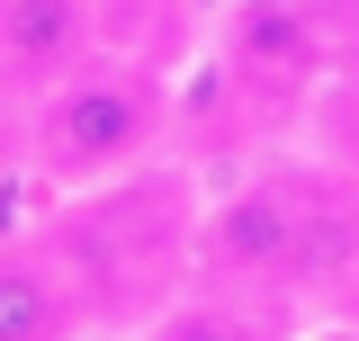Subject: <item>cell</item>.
Instances as JSON below:
<instances>
[{"label": "cell", "instance_id": "cell-6", "mask_svg": "<svg viewBox=\"0 0 359 341\" xmlns=\"http://www.w3.org/2000/svg\"><path fill=\"white\" fill-rule=\"evenodd\" d=\"M135 341H287V305L269 297H243V288H207L189 279Z\"/></svg>", "mask_w": 359, "mask_h": 341}, {"label": "cell", "instance_id": "cell-3", "mask_svg": "<svg viewBox=\"0 0 359 341\" xmlns=\"http://www.w3.org/2000/svg\"><path fill=\"white\" fill-rule=\"evenodd\" d=\"M341 72L332 9L323 0H224L216 9V81L243 99V117H306Z\"/></svg>", "mask_w": 359, "mask_h": 341}, {"label": "cell", "instance_id": "cell-5", "mask_svg": "<svg viewBox=\"0 0 359 341\" xmlns=\"http://www.w3.org/2000/svg\"><path fill=\"white\" fill-rule=\"evenodd\" d=\"M90 333L99 323H90L63 252L45 243V225L0 234V341H90Z\"/></svg>", "mask_w": 359, "mask_h": 341}, {"label": "cell", "instance_id": "cell-8", "mask_svg": "<svg viewBox=\"0 0 359 341\" xmlns=\"http://www.w3.org/2000/svg\"><path fill=\"white\" fill-rule=\"evenodd\" d=\"M351 117H359V90H351ZM341 162L359 170V126H351V144H341Z\"/></svg>", "mask_w": 359, "mask_h": 341}, {"label": "cell", "instance_id": "cell-7", "mask_svg": "<svg viewBox=\"0 0 359 341\" xmlns=\"http://www.w3.org/2000/svg\"><path fill=\"white\" fill-rule=\"evenodd\" d=\"M18 144H27V99L0 81V170H18Z\"/></svg>", "mask_w": 359, "mask_h": 341}, {"label": "cell", "instance_id": "cell-9", "mask_svg": "<svg viewBox=\"0 0 359 341\" xmlns=\"http://www.w3.org/2000/svg\"><path fill=\"white\" fill-rule=\"evenodd\" d=\"M314 341H359V333H314Z\"/></svg>", "mask_w": 359, "mask_h": 341}, {"label": "cell", "instance_id": "cell-2", "mask_svg": "<svg viewBox=\"0 0 359 341\" xmlns=\"http://www.w3.org/2000/svg\"><path fill=\"white\" fill-rule=\"evenodd\" d=\"M171 81L153 54H90L81 72L27 99V144H18V170L36 180L45 198H72V189H99V180H126V170L162 162L171 153Z\"/></svg>", "mask_w": 359, "mask_h": 341}, {"label": "cell", "instance_id": "cell-4", "mask_svg": "<svg viewBox=\"0 0 359 341\" xmlns=\"http://www.w3.org/2000/svg\"><path fill=\"white\" fill-rule=\"evenodd\" d=\"M99 18L108 0H0V81L18 99H45L99 54Z\"/></svg>", "mask_w": 359, "mask_h": 341}, {"label": "cell", "instance_id": "cell-1", "mask_svg": "<svg viewBox=\"0 0 359 341\" xmlns=\"http://www.w3.org/2000/svg\"><path fill=\"white\" fill-rule=\"evenodd\" d=\"M198 215H207V189H189V170L144 162V170H126V180H99V189L54 198L45 243L63 252L90 323L135 341L189 279H198Z\"/></svg>", "mask_w": 359, "mask_h": 341}]
</instances>
